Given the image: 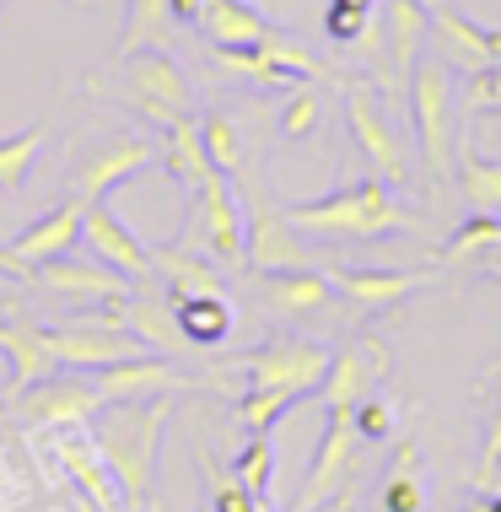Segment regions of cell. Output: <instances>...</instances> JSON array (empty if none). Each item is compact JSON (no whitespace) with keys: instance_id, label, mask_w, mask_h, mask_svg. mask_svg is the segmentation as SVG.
<instances>
[{"instance_id":"5b68a950","label":"cell","mask_w":501,"mask_h":512,"mask_svg":"<svg viewBox=\"0 0 501 512\" xmlns=\"http://www.w3.org/2000/svg\"><path fill=\"white\" fill-rule=\"evenodd\" d=\"M11 405L33 432H54V426H87L97 410H103V394H97L92 372H49V378L27 383L22 394H11Z\"/></svg>"},{"instance_id":"ee69618b","label":"cell","mask_w":501,"mask_h":512,"mask_svg":"<svg viewBox=\"0 0 501 512\" xmlns=\"http://www.w3.org/2000/svg\"><path fill=\"white\" fill-rule=\"evenodd\" d=\"M491 512H501V496H491Z\"/></svg>"},{"instance_id":"4dcf8cb0","label":"cell","mask_w":501,"mask_h":512,"mask_svg":"<svg viewBox=\"0 0 501 512\" xmlns=\"http://www.w3.org/2000/svg\"><path fill=\"white\" fill-rule=\"evenodd\" d=\"M49 141V124H27L17 135H0V195H22L38 151Z\"/></svg>"},{"instance_id":"f35d334b","label":"cell","mask_w":501,"mask_h":512,"mask_svg":"<svg viewBox=\"0 0 501 512\" xmlns=\"http://www.w3.org/2000/svg\"><path fill=\"white\" fill-rule=\"evenodd\" d=\"M469 108L475 114H501V65L469 76Z\"/></svg>"},{"instance_id":"603a6c76","label":"cell","mask_w":501,"mask_h":512,"mask_svg":"<svg viewBox=\"0 0 501 512\" xmlns=\"http://www.w3.org/2000/svg\"><path fill=\"white\" fill-rule=\"evenodd\" d=\"M334 297H340V292H334V281L318 265L313 270H275V275H264V302H270V313H281V318L324 313Z\"/></svg>"},{"instance_id":"1f68e13d","label":"cell","mask_w":501,"mask_h":512,"mask_svg":"<svg viewBox=\"0 0 501 512\" xmlns=\"http://www.w3.org/2000/svg\"><path fill=\"white\" fill-rule=\"evenodd\" d=\"M151 270L167 275V286H173V297H189V292H221L216 270L205 265V259H194L189 248H151Z\"/></svg>"},{"instance_id":"e575fe53","label":"cell","mask_w":501,"mask_h":512,"mask_svg":"<svg viewBox=\"0 0 501 512\" xmlns=\"http://www.w3.org/2000/svg\"><path fill=\"white\" fill-rule=\"evenodd\" d=\"M302 394H291V389H248V394H238V421L248 426V437L254 432H270L281 415L297 405Z\"/></svg>"},{"instance_id":"83f0119b","label":"cell","mask_w":501,"mask_h":512,"mask_svg":"<svg viewBox=\"0 0 501 512\" xmlns=\"http://www.w3.org/2000/svg\"><path fill=\"white\" fill-rule=\"evenodd\" d=\"M421 475H426L421 448H415V442H399V448H394V464H388V475H383L378 512H421V507H426Z\"/></svg>"},{"instance_id":"8fae6325","label":"cell","mask_w":501,"mask_h":512,"mask_svg":"<svg viewBox=\"0 0 501 512\" xmlns=\"http://www.w3.org/2000/svg\"><path fill=\"white\" fill-rule=\"evenodd\" d=\"M243 227H248V265H254L259 275H275V270H313V265H318L313 248L302 243V232L286 221V211H275V205L264 200L259 189L248 195Z\"/></svg>"},{"instance_id":"3957f363","label":"cell","mask_w":501,"mask_h":512,"mask_svg":"<svg viewBox=\"0 0 501 512\" xmlns=\"http://www.w3.org/2000/svg\"><path fill=\"white\" fill-rule=\"evenodd\" d=\"M410 119H415V141H421V162L431 173V184H448L453 178V119H458V87H453V71L442 54H421L410 71Z\"/></svg>"},{"instance_id":"30bf717a","label":"cell","mask_w":501,"mask_h":512,"mask_svg":"<svg viewBox=\"0 0 501 512\" xmlns=\"http://www.w3.org/2000/svg\"><path fill=\"white\" fill-rule=\"evenodd\" d=\"M356 421L351 410H334L324 415V442H318L313 453V469H308V486H302L297 496V512H324L334 496H345V486H351L356 475Z\"/></svg>"},{"instance_id":"9c48e42d","label":"cell","mask_w":501,"mask_h":512,"mask_svg":"<svg viewBox=\"0 0 501 512\" xmlns=\"http://www.w3.org/2000/svg\"><path fill=\"white\" fill-rule=\"evenodd\" d=\"M151 162H157V146H151L146 135H114V141L92 146L87 157L65 173V195L81 200V205H92V200H103L114 184H124V178H135L141 168H151Z\"/></svg>"},{"instance_id":"d6986e66","label":"cell","mask_w":501,"mask_h":512,"mask_svg":"<svg viewBox=\"0 0 501 512\" xmlns=\"http://www.w3.org/2000/svg\"><path fill=\"white\" fill-rule=\"evenodd\" d=\"M178 389H189V378L173 362H162L157 351H141V356H130V362L97 367V394H103V405H141V399L178 394Z\"/></svg>"},{"instance_id":"7a4b0ae2","label":"cell","mask_w":501,"mask_h":512,"mask_svg":"<svg viewBox=\"0 0 501 512\" xmlns=\"http://www.w3.org/2000/svg\"><path fill=\"white\" fill-rule=\"evenodd\" d=\"M286 221L297 232H318V238H388V232H421V216L405 211L394 200V184H383L378 173L361 184L334 189L329 200L291 205Z\"/></svg>"},{"instance_id":"4316f807","label":"cell","mask_w":501,"mask_h":512,"mask_svg":"<svg viewBox=\"0 0 501 512\" xmlns=\"http://www.w3.org/2000/svg\"><path fill=\"white\" fill-rule=\"evenodd\" d=\"M130 329L141 335L157 356H173L184 340V329H178V313H173V292L157 297V292H130Z\"/></svg>"},{"instance_id":"ab89813d","label":"cell","mask_w":501,"mask_h":512,"mask_svg":"<svg viewBox=\"0 0 501 512\" xmlns=\"http://www.w3.org/2000/svg\"><path fill=\"white\" fill-rule=\"evenodd\" d=\"M501 464V410L491 415V426H485V448H480V469H475V486H485V475Z\"/></svg>"},{"instance_id":"f1b7e54d","label":"cell","mask_w":501,"mask_h":512,"mask_svg":"<svg viewBox=\"0 0 501 512\" xmlns=\"http://www.w3.org/2000/svg\"><path fill=\"white\" fill-rule=\"evenodd\" d=\"M162 168L173 184H200L211 168V157H205V141H200V119H178L167 124V146H162Z\"/></svg>"},{"instance_id":"cb8c5ba5","label":"cell","mask_w":501,"mask_h":512,"mask_svg":"<svg viewBox=\"0 0 501 512\" xmlns=\"http://www.w3.org/2000/svg\"><path fill=\"white\" fill-rule=\"evenodd\" d=\"M194 27L211 38V49L259 44L264 33H275L270 17H264L259 6H248V0H205V6H200V22H194Z\"/></svg>"},{"instance_id":"8d00e7d4","label":"cell","mask_w":501,"mask_h":512,"mask_svg":"<svg viewBox=\"0 0 501 512\" xmlns=\"http://www.w3.org/2000/svg\"><path fill=\"white\" fill-rule=\"evenodd\" d=\"M232 475H238L254 496H270V475H275V442H270V432H254V437H248V448L238 453Z\"/></svg>"},{"instance_id":"f6af8a7d","label":"cell","mask_w":501,"mask_h":512,"mask_svg":"<svg viewBox=\"0 0 501 512\" xmlns=\"http://www.w3.org/2000/svg\"><path fill=\"white\" fill-rule=\"evenodd\" d=\"M421 6H426V11H431V6H442V0H421Z\"/></svg>"},{"instance_id":"b9f144b4","label":"cell","mask_w":501,"mask_h":512,"mask_svg":"<svg viewBox=\"0 0 501 512\" xmlns=\"http://www.w3.org/2000/svg\"><path fill=\"white\" fill-rule=\"evenodd\" d=\"M469 512H491V496H485V491H480V502H475V507H469Z\"/></svg>"},{"instance_id":"484cf974","label":"cell","mask_w":501,"mask_h":512,"mask_svg":"<svg viewBox=\"0 0 501 512\" xmlns=\"http://www.w3.org/2000/svg\"><path fill=\"white\" fill-rule=\"evenodd\" d=\"M173 313H178V329H184L189 345H221L232 335V302L221 292H189V297H173Z\"/></svg>"},{"instance_id":"ac0fdd59","label":"cell","mask_w":501,"mask_h":512,"mask_svg":"<svg viewBox=\"0 0 501 512\" xmlns=\"http://www.w3.org/2000/svg\"><path fill=\"white\" fill-rule=\"evenodd\" d=\"M33 281L44 286L49 297L65 302H103V297H130V275L114 270L108 259H71V254H54L33 270Z\"/></svg>"},{"instance_id":"277c9868","label":"cell","mask_w":501,"mask_h":512,"mask_svg":"<svg viewBox=\"0 0 501 512\" xmlns=\"http://www.w3.org/2000/svg\"><path fill=\"white\" fill-rule=\"evenodd\" d=\"M114 92H119V103L141 108L157 130L189 119V108H194V87H189L184 65H178L167 49H151V54L141 49V54H130V60H119Z\"/></svg>"},{"instance_id":"e0dca14e","label":"cell","mask_w":501,"mask_h":512,"mask_svg":"<svg viewBox=\"0 0 501 512\" xmlns=\"http://www.w3.org/2000/svg\"><path fill=\"white\" fill-rule=\"evenodd\" d=\"M81 216H87V205L65 195L60 205H54V211H44V216L33 221V227L17 232V238L6 243V254H11V265H17L22 281H33V270L44 265V259L71 254V248L81 243Z\"/></svg>"},{"instance_id":"bcb514c9","label":"cell","mask_w":501,"mask_h":512,"mask_svg":"<svg viewBox=\"0 0 501 512\" xmlns=\"http://www.w3.org/2000/svg\"><path fill=\"white\" fill-rule=\"evenodd\" d=\"M119 512H141V507H119Z\"/></svg>"},{"instance_id":"4fadbf2b","label":"cell","mask_w":501,"mask_h":512,"mask_svg":"<svg viewBox=\"0 0 501 512\" xmlns=\"http://www.w3.org/2000/svg\"><path fill=\"white\" fill-rule=\"evenodd\" d=\"M329 281L361 318H383L394 313L410 292L437 281V270H356V265H329Z\"/></svg>"},{"instance_id":"74e56055","label":"cell","mask_w":501,"mask_h":512,"mask_svg":"<svg viewBox=\"0 0 501 512\" xmlns=\"http://www.w3.org/2000/svg\"><path fill=\"white\" fill-rule=\"evenodd\" d=\"M351 421H356V437L361 442H383V437H394V405L388 399H361V405L351 410Z\"/></svg>"},{"instance_id":"52a82bcc","label":"cell","mask_w":501,"mask_h":512,"mask_svg":"<svg viewBox=\"0 0 501 512\" xmlns=\"http://www.w3.org/2000/svg\"><path fill=\"white\" fill-rule=\"evenodd\" d=\"M345 87V124H351L361 157L372 162V173L383 184H410V157H405V141L394 135V124L383 119L378 108V87L372 81H340Z\"/></svg>"},{"instance_id":"7402d4cb","label":"cell","mask_w":501,"mask_h":512,"mask_svg":"<svg viewBox=\"0 0 501 512\" xmlns=\"http://www.w3.org/2000/svg\"><path fill=\"white\" fill-rule=\"evenodd\" d=\"M0 351H6V362H11V394H22L27 383L49 378V372L60 367V362H54L49 329L33 324V318H11V324H0Z\"/></svg>"},{"instance_id":"44dd1931","label":"cell","mask_w":501,"mask_h":512,"mask_svg":"<svg viewBox=\"0 0 501 512\" xmlns=\"http://www.w3.org/2000/svg\"><path fill=\"white\" fill-rule=\"evenodd\" d=\"M431 33H437L442 44V60L458 65V71H491V65H501V33L496 27H480L469 17H458V11L442 0V6H431Z\"/></svg>"},{"instance_id":"d4e9b609","label":"cell","mask_w":501,"mask_h":512,"mask_svg":"<svg viewBox=\"0 0 501 512\" xmlns=\"http://www.w3.org/2000/svg\"><path fill=\"white\" fill-rule=\"evenodd\" d=\"M173 0H130L124 6V33L114 60H130L141 49H173Z\"/></svg>"},{"instance_id":"7dc6e473","label":"cell","mask_w":501,"mask_h":512,"mask_svg":"<svg viewBox=\"0 0 501 512\" xmlns=\"http://www.w3.org/2000/svg\"><path fill=\"white\" fill-rule=\"evenodd\" d=\"M324 512H329V507H324Z\"/></svg>"},{"instance_id":"d6a6232c","label":"cell","mask_w":501,"mask_h":512,"mask_svg":"<svg viewBox=\"0 0 501 512\" xmlns=\"http://www.w3.org/2000/svg\"><path fill=\"white\" fill-rule=\"evenodd\" d=\"M501 254V216L496 211H480L475 221L453 232V243L442 248V265H469V259H496Z\"/></svg>"},{"instance_id":"5bb4252c","label":"cell","mask_w":501,"mask_h":512,"mask_svg":"<svg viewBox=\"0 0 501 512\" xmlns=\"http://www.w3.org/2000/svg\"><path fill=\"white\" fill-rule=\"evenodd\" d=\"M54 459L65 464V475L81 486V496H92L97 512H119V507H124L119 475L108 469L103 448L92 442L87 426H54Z\"/></svg>"},{"instance_id":"8992f818","label":"cell","mask_w":501,"mask_h":512,"mask_svg":"<svg viewBox=\"0 0 501 512\" xmlns=\"http://www.w3.org/2000/svg\"><path fill=\"white\" fill-rule=\"evenodd\" d=\"M194 243L221 265H248V227H243V205L232 195L227 173H205L194 184Z\"/></svg>"},{"instance_id":"f546056e","label":"cell","mask_w":501,"mask_h":512,"mask_svg":"<svg viewBox=\"0 0 501 512\" xmlns=\"http://www.w3.org/2000/svg\"><path fill=\"white\" fill-rule=\"evenodd\" d=\"M453 173H458V195H464L469 211H496L501 216V162H485L480 151L458 146Z\"/></svg>"},{"instance_id":"60d3db41","label":"cell","mask_w":501,"mask_h":512,"mask_svg":"<svg viewBox=\"0 0 501 512\" xmlns=\"http://www.w3.org/2000/svg\"><path fill=\"white\" fill-rule=\"evenodd\" d=\"M200 6H205V0H173V22H200Z\"/></svg>"},{"instance_id":"d590c367","label":"cell","mask_w":501,"mask_h":512,"mask_svg":"<svg viewBox=\"0 0 501 512\" xmlns=\"http://www.w3.org/2000/svg\"><path fill=\"white\" fill-rule=\"evenodd\" d=\"M318 119H324V98H318V87H286V108H281V135L286 141H308L318 130Z\"/></svg>"},{"instance_id":"2e32d148","label":"cell","mask_w":501,"mask_h":512,"mask_svg":"<svg viewBox=\"0 0 501 512\" xmlns=\"http://www.w3.org/2000/svg\"><path fill=\"white\" fill-rule=\"evenodd\" d=\"M49 340H54V362L81 367V372L108 367V362H130V356L151 351L135 329H103V324H87V318H76L65 329H49Z\"/></svg>"},{"instance_id":"ba28073f","label":"cell","mask_w":501,"mask_h":512,"mask_svg":"<svg viewBox=\"0 0 501 512\" xmlns=\"http://www.w3.org/2000/svg\"><path fill=\"white\" fill-rule=\"evenodd\" d=\"M334 356L313 340H275L259 345V351H243L232 367L248 372L254 389H291V394H318V383L329 378Z\"/></svg>"},{"instance_id":"9a60e30c","label":"cell","mask_w":501,"mask_h":512,"mask_svg":"<svg viewBox=\"0 0 501 512\" xmlns=\"http://www.w3.org/2000/svg\"><path fill=\"white\" fill-rule=\"evenodd\" d=\"M388 367H394V362H388V345L383 340H356L351 351H340L329 362V378L318 383V394H324V415L356 410L361 399L388 378Z\"/></svg>"},{"instance_id":"836d02e7","label":"cell","mask_w":501,"mask_h":512,"mask_svg":"<svg viewBox=\"0 0 501 512\" xmlns=\"http://www.w3.org/2000/svg\"><path fill=\"white\" fill-rule=\"evenodd\" d=\"M200 141H205V157H211L216 173H227V178L243 173V130L221 114V108H211V114L200 119Z\"/></svg>"},{"instance_id":"6da1fadb","label":"cell","mask_w":501,"mask_h":512,"mask_svg":"<svg viewBox=\"0 0 501 512\" xmlns=\"http://www.w3.org/2000/svg\"><path fill=\"white\" fill-rule=\"evenodd\" d=\"M167 394L141 399V405H103L87 421L92 442L103 448L108 469L119 475L124 507H141L151 502V480H157V453H162V432H167Z\"/></svg>"},{"instance_id":"ffe728a7","label":"cell","mask_w":501,"mask_h":512,"mask_svg":"<svg viewBox=\"0 0 501 512\" xmlns=\"http://www.w3.org/2000/svg\"><path fill=\"white\" fill-rule=\"evenodd\" d=\"M81 243H92V254L108 259V265L124 270V275H151V248L135 238V227L108 205V195L87 205V216H81Z\"/></svg>"},{"instance_id":"7c38bea8","label":"cell","mask_w":501,"mask_h":512,"mask_svg":"<svg viewBox=\"0 0 501 512\" xmlns=\"http://www.w3.org/2000/svg\"><path fill=\"white\" fill-rule=\"evenodd\" d=\"M426 27H431V11L421 0H388L383 27H378V92L410 87V71L426 44Z\"/></svg>"},{"instance_id":"7bdbcfd3","label":"cell","mask_w":501,"mask_h":512,"mask_svg":"<svg viewBox=\"0 0 501 512\" xmlns=\"http://www.w3.org/2000/svg\"><path fill=\"white\" fill-rule=\"evenodd\" d=\"M76 512H97V507H92V496H76Z\"/></svg>"}]
</instances>
